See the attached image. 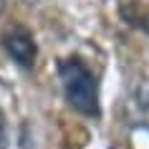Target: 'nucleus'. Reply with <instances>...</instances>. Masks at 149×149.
<instances>
[{"mask_svg":"<svg viewBox=\"0 0 149 149\" xmlns=\"http://www.w3.org/2000/svg\"><path fill=\"white\" fill-rule=\"evenodd\" d=\"M58 76H61L63 96H66L71 109H76L84 116H94V119L101 114L96 76L81 58H63L58 63Z\"/></svg>","mask_w":149,"mask_h":149,"instance_id":"f257e3e1","label":"nucleus"},{"mask_svg":"<svg viewBox=\"0 0 149 149\" xmlns=\"http://www.w3.org/2000/svg\"><path fill=\"white\" fill-rule=\"evenodd\" d=\"M141 28H144V33L149 36V10H147V15H144V20H141Z\"/></svg>","mask_w":149,"mask_h":149,"instance_id":"39448f33","label":"nucleus"},{"mask_svg":"<svg viewBox=\"0 0 149 149\" xmlns=\"http://www.w3.org/2000/svg\"><path fill=\"white\" fill-rule=\"evenodd\" d=\"M132 99H134V104L149 116V79H139L132 86Z\"/></svg>","mask_w":149,"mask_h":149,"instance_id":"20e7f679","label":"nucleus"},{"mask_svg":"<svg viewBox=\"0 0 149 149\" xmlns=\"http://www.w3.org/2000/svg\"><path fill=\"white\" fill-rule=\"evenodd\" d=\"M3 46L8 51V56L20 66V68H33L36 66V56H38V48H36V40L28 31L23 28H13L3 36Z\"/></svg>","mask_w":149,"mask_h":149,"instance_id":"f03ea898","label":"nucleus"},{"mask_svg":"<svg viewBox=\"0 0 149 149\" xmlns=\"http://www.w3.org/2000/svg\"><path fill=\"white\" fill-rule=\"evenodd\" d=\"M126 144L129 149H149V121H139V124L129 126Z\"/></svg>","mask_w":149,"mask_h":149,"instance_id":"7ed1b4c3","label":"nucleus"},{"mask_svg":"<svg viewBox=\"0 0 149 149\" xmlns=\"http://www.w3.org/2000/svg\"><path fill=\"white\" fill-rule=\"evenodd\" d=\"M5 5H8V0H0V15L5 13Z\"/></svg>","mask_w":149,"mask_h":149,"instance_id":"423d86ee","label":"nucleus"}]
</instances>
